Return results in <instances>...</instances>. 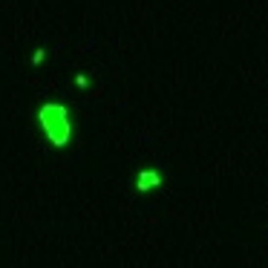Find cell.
<instances>
[{
  "label": "cell",
  "instance_id": "1",
  "mask_svg": "<svg viewBox=\"0 0 268 268\" xmlns=\"http://www.w3.org/2000/svg\"><path fill=\"white\" fill-rule=\"evenodd\" d=\"M38 121L46 133V139L55 144V147H66L69 139H72V121H69V113L63 104H55V101H46L41 110H38Z\"/></svg>",
  "mask_w": 268,
  "mask_h": 268
},
{
  "label": "cell",
  "instance_id": "2",
  "mask_svg": "<svg viewBox=\"0 0 268 268\" xmlns=\"http://www.w3.org/2000/svg\"><path fill=\"white\" fill-rule=\"evenodd\" d=\"M159 185H162V173H159V170H139V179H136V190L147 193V190L159 187Z\"/></svg>",
  "mask_w": 268,
  "mask_h": 268
},
{
  "label": "cell",
  "instance_id": "3",
  "mask_svg": "<svg viewBox=\"0 0 268 268\" xmlns=\"http://www.w3.org/2000/svg\"><path fill=\"white\" fill-rule=\"evenodd\" d=\"M43 58H46V49H43V46H38V49L32 52V63H35V66H41V63H43Z\"/></svg>",
  "mask_w": 268,
  "mask_h": 268
},
{
  "label": "cell",
  "instance_id": "4",
  "mask_svg": "<svg viewBox=\"0 0 268 268\" xmlns=\"http://www.w3.org/2000/svg\"><path fill=\"white\" fill-rule=\"evenodd\" d=\"M75 87H81V89L89 87V81H87V75H84V72H78V75H75Z\"/></svg>",
  "mask_w": 268,
  "mask_h": 268
}]
</instances>
